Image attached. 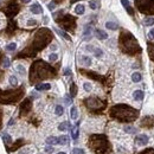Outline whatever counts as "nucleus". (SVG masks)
Segmentation results:
<instances>
[{
	"label": "nucleus",
	"mask_w": 154,
	"mask_h": 154,
	"mask_svg": "<svg viewBox=\"0 0 154 154\" xmlns=\"http://www.w3.org/2000/svg\"><path fill=\"white\" fill-rule=\"evenodd\" d=\"M31 12L33 14H40V13H43V8L38 2H34V4L31 5Z\"/></svg>",
	"instance_id": "nucleus-13"
},
{
	"label": "nucleus",
	"mask_w": 154,
	"mask_h": 154,
	"mask_svg": "<svg viewBox=\"0 0 154 154\" xmlns=\"http://www.w3.org/2000/svg\"><path fill=\"white\" fill-rule=\"evenodd\" d=\"M37 25V21L34 20V19H30V20L27 21V26H34Z\"/></svg>",
	"instance_id": "nucleus-45"
},
{
	"label": "nucleus",
	"mask_w": 154,
	"mask_h": 154,
	"mask_svg": "<svg viewBox=\"0 0 154 154\" xmlns=\"http://www.w3.org/2000/svg\"><path fill=\"white\" fill-rule=\"evenodd\" d=\"M2 64H4V68H8L9 64H11V63H9V59L7 58V57H5V58H4V62H2Z\"/></svg>",
	"instance_id": "nucleus-44"
},
{
	"label": "nucleus",
	"mask_w": 154,
	"mask_h": 154,
	"mask_svg": "<svg viewBox=\"0 0 154 154\" xmlns=\"http://www.w3.org/2000/svg\"><path fill=\"white\" fill-rule=\"evenodd\" d=\"M57 59H58V54L57 53H51L49 56V61L50 62H56Z\"/></svg>",
	"instance_id": "nucleus-39"
},
{
	"label": "nucleus",
	"mask_w": 154,
	"mask_h": 154,
	"mask_svg": "<svg viewBox=\"0 0 154 154\" xmlns=\"http://www.w3.org/2000/svg\"><path fill=\"white\" fill-rule=\"evenodd\" d=\"M89 7L91 9H97L98 8V4H97L96 0H90L89 1Z\"/></svg>",
	"instance_id": "nucleus-31"
},
{
	"label": "nucleus",
	"mask_w": 154,
	"mask_h": 154,
	"mask_svg": "<svg viewBox=\"0 0 154 154\" xmlns=\"http://www.w3.org/2000/svg\"><path fill=\"white\" fill-rule=\"evenodd\" d=\"M70 73H71V70H70L69 68H66L65 70H64V75H65V76H69Z\"/></svg>",
	"instance_id": "nucleus-47"
},
{
	"label": "nucleus",
	"mask_w": 154,
	"mask_h": 154,
	"mask_svg": "<svg viewBox=\"0 0 154 154\" xmlns=\"http://www.w3.org/2000/svg\"><path fill=\"white\" fill-rule=\"evenodd\" d=\"M120 45L121 49H122L123 52L126 53H136V52H140V46L137 44V40L135 39V37L128 31H123L120 36Z\"/></svg>",
	"instance_id": "nucleus-3"
},
{
	"label": "nucleus",
	"mask_w": 154,
	"mask_h": 154,
	"mask_svg": "<svg viewBox=\"0 0 154 154\" xmlns=\"http://www.w3.org/2000/svg\"><path fill=\"white\" fill-rule=\"evenodd\" d=\"M90 147L94 149L96 153L106 154L107 151L109 149L108 140L104 135H92L90 137Z\"/></svg>",
	"instance_id": "nucleus-5"
},
{
	"label": "nucleus",
	"mask_w": 154,
	"mask_h": 154,
	"mask_svg": "<svg viewBox=\"0 0 154 154\" xmlns=\"http://www.w3.org/2000/svg\"><path fill=\"white\" fill-rule=\"evenodd\" d=\"M84 11H85V7H84V5H82V4H78L77 6L75 7V13L76 14H83L84 13Z\"/></svg>",
	"instance_id": "nucleus-19"
},
{
	"label": "nucleus",
	"mask_w": 154,
	"mask_h": 154,
	"mask_svg": "<svg viewBox=\"0 0 154 154\" xmlns=\"http://www.w3.org/2000/svg\"><path fill=\"white\" fill-rule=\"evenodd\" d=\"M76 94H77V87H76L75 83H71V85H70V96L73 97V96H76Z\"/></svg>",
	"instance_id": "nucleus-28"
},
{
	"label": "nucleus",
	"mask_w": 154,
	"mask_h": 154,
	"mask_svg": "<svg viewBox=\"0 0 154 154\" xmlns=\"http://www.w3.org/2000/svg\"><path fill=\"white\" fill-rule=\"evenodd\" d=\"M135 5L142 13L154 14V0H135Z\"/></svg>",
	"instance_id": "nucleus-6"
},
{
	"label": "nucleus",
	"mask_w": 154,
	"mask_h": 154,
	"mask_svg": "<svg viewBox=\"0 0 154 154\" xmlns=\"http://www.w3.org/2000/svg\"><path fill=\"white\" fill-rule=\"evenodd\" d=\"M148 53L151 56V58L154 61V44H151L148 46Z\"/></svg>",
	"instance_id": "nucleus-33"
},
{
	"label": "nucleus",
	"mask_w": 154,
	"mask_h": 154,
	"mask_svg": "<svg viewBox=\"0 0 154 154\" xmlns=\"http://www.w3.org/2000/svg\"><path fill=\"white\" fill-rule=\"evenodd\" d=\"M31 0H21V2H24V4H28Z\"/></svg>",
	"instance_id": "nucleus-52"
},
{
	"label": "nucleus",
	"mask_w": 154,
	"mask_h": 154,
	"mask_svg": "<svg viewBox=\"0 0 154 154\" xmlns=\"http://www.w3.org/2000/svg\"><path fill=\"white\" fill-rule=\"evenodd\" d=\"M94 54L97 57V58H98V57H102V56H103V51H102L101 49H97V47H95V50H94Z\"/></svg>",
	"instance_id": "nucleus-36"
},
{
	"label": "nucleus",
	"mask_w": 154,
	"mask_h": 154,
	"mask_svg": "<svg viewBox=\"0 0 154 154\" xmlns=\"http://www.w3.org/2000/svg\"><path fill=\"white\" fill-rule=\"evenodd\" d=\"M125 132L130 133V134H134V133L136 132V128L132 127V126H126V127H125Z\"/></svg>",
	"instance_id": "nucleus-32"
},
{
	"label": "nucleus",
	"mask_w": 154,
	"mask_h": 154,
	"mask_svg": "<svg viewBox=\"0 0 154 154\" xmlns=\"http://www.w3.org/2000/svg\"><path fill=\"white\" fill-rule=\"evenodd\" d=\"M80 61H81V63H82V65H84V66H90L91 65V58L88 57V56H82L80 58Z\"/></svg>",
	"instance_id": "nucleus-17"
},
{
	"label": "nucleus",
	"mask_w": 154,
	"mask_h": 154,
	"mask_svg": "<svg viewBox=\"0 0 154 154\" xmlns=\"http://www.w3.org/2000/svg\"><path fill=\"white\" fill-rule=\"evenodd\" d=\"M141 78H142V76H141V73L140 72H134L132 75V81L134 83H139L140 81H141Z\"/></svg>",
	"instance_id": "nucleus-22"
},
{
	"label": "nucleus",
	"mask_w": 154,
	"mask_h": 154,
	"mask_svg": "<svg viewBox=\"0 0 154 154\" xmlns=\"http://www.w3.org/2000/svg\"><path fill=\"white\" fill-rule=\"evenodd\" d=\"M52 39V33L47 28H40L34 36V39L32 42V52L36 53V51L42 50L43 47H45L50 43V40Z\"/></svg>",
	"instance_id": "nucleus-4"
},
{
	"label": "nucleus",
	"mask_w": 154,
	"mask_h": 154,
	"mask_svg": "<svg viewBox=\"0 0 154 154\" xmlns=\"http://www.w3.org/2000/svg\"><path fill=\"white\" fill-rule=\"evenodd\" d=\"M46 143L47 145H58V137H56V136H49L46 139Z\"/></svg>",
	"instance_id": "nucleus-21"
},
{
	"label": "nucleus",
	"mask_w": 154,
	"mask_h": 154,
	"mask_svg": "<svg viewBox=\"0 0 154 154\" xmlns=\"http://www.w3.org/2000/svg\"><path fill=\"white\" fill-rule=\"evenodd\" d=\"M91 26H89V25H87L84 27V32H83V34L84 36H90V33H91Z\"/></svg>",
	"instance_id": "nucleus-37"
},
{
	"label": "nucleus",
	"mask_w": 154,
	"mask_h": 154,
	"mask_svg": "<svg viewBox=\"0 0 154 154\" xmlns=\"http://www.w3.org/2000/svg\"><path fill=\"white\" fill-rule=\"evenodd\" d=\"M9 84L13 85V87H16V85L18 84V80H17L16 76H11V77H9Z\"/></svg>",
	"instance_id": "nucleus-35"
},
{
	"label": "nucleus",
	"mask_w": 154,
	"mask_h": 154,
	"mask_svg": "<svg viewBox=\"0 0 154 154\" xmlns=\"http://www.w3.org/2000/svg\"><path fill=\"white\" fill-rule=\"evenodd\" d=\"M57 154H66V153H63V152H59V153H57Z\"/></svg>",
	"instance_id": "nucleus-54"
},
{
	"label": "nucleus",
	"mask_w": 154,
	"mask_h": 154,
	"mask_svg": "<svg viewBox=\"0 0 154 154\" xmlns=\"http://www.w3.org/2000/svg\"><path fill=\"white\" fill-rule=\"evenodd\" d=\"M50 89H51V84H49V83H42V84H37V85H36V90H38V91L50 90Z\"/></svg>",
	"instance_id": "nucleus-15"
},
{
	"label": "nucleus",
	"mask_w": 154,
	"mask_h": 154,
	"mask_svg": "<svg viewBox=\"0 0 154 154\" xmlns=\"http://www.w3.org/2000/svg\"><path fill=\"white\" fill-rule=\"evenodd\" d=\"M149 37H151L152 39H154V28H152V30L149 31Z\"/></svg>",
	"instance_id": "nucleus-49"
},
{
	"label": "nucleus",
	"mask_w": 154,
	"mask_h": 154,
	"mask_svg": "<svg viewBox=\"0 0 154 154\" xmlns=\"http://www.w3.org/2000/svg\"><path fill=\"white\" fill-rule=\"evenodd\" d=\"M78 116V113H77V108L76 107H72V108L70 109V117L72 118V120H76Z\"/></svg>",
	"instance_id": "nucleus-26"
},
{
	"label": "nucleus",
	"mask_w": 154,
	"mask_h": 154,
	"mask_svg": "<svg viewBox=\"0 0 154 154\" xmlns=\"http://www.w3.org/2000/svg\"><path fill=\"white\" fill-rule=\"evenodd\" d=\"M121 2H122L123 7L126 8V11H127L130 16H134V11H133V8H132V6H130L129 1H128V0H121Z\"/></svg>",
	"instance_id": "nucleus-14"
},
{
	"label": "nucleus",
	"mask_w": 154,
	"mask_h": 154,
	"mask_svg": "<svg viewBox=\"0 0 154 154\" xmlns=\"http://www.w3.org/2000/svg\"><path fill=\"white\" fill-rule=\"evenodd\" d=\"M133 97H134L135 101H141V100H143L145 94L142 90H135L134 94H133Z\"/></svg>",
	"instance_id": "nucleus-16"
},
{
	"label": "nucleus",
	"mask_w": 154,
	"mask_h": 154,
	"mask_svg": "<svg viewBox=\"0 0 154 154\" xmlns=\"http://www.w3.org/2000/svg\"><path fill=\"white\" fill-rule=\"evenodd\" d=\"M13 123H14V120H13V118H11V120H9V122H8V126H12Z\"/></svg>",
	"instance_id": "nucleus-51"
},
{
	"label": "nucleus",
	"mask_w": 154,
	"mask_h": 154,
	"mask_svg": "<svg viewBox=\"0 0 154 154\" xmlns=\"http://www.w3.org/2000/svg\"><path fill=\"white\" fill-rule=\"evenodd\" d=\"M95 36H96V38L100 40H104L108 38V33L103 30H100V28H97V30L95 31Z\"/></svg>",
	"instance_id": "nucleus-12"
},
{
	"label": "nucleus",
	"mask_w": 154,
	"mask_h": 154,
	"mask_svg": "<svg viewBox=\"0 0 154 154\" xmlns=\"http://www.w3.org/2000/svg\"><path fill=\"white\" fill-rule=\"evenodd\" d=\"M54 7H56V5H54V2L52 1V2H50L49 5H47V8L50 9V11H52V9H54Z\"/></svg>",
	"instance_id": "nucleus-46"
},
{
	"label": "nucleus",
	"mask_w": 154,
	"mask_h": 154,
	"mask_svg": "<svg viewBox=\"0 0 154 154\" xmlns=\"http://www.w3.org/2000/svg\"><path fill=\"white\" fill-rule=\"evenodd\" d=\"M53 30L56 31V32L58 33L59 36H62V37H63V38H65L66 40H71V37H70V36H69V34H66V33L64 32V31H62V30H58V28H53Z\"/></svg>",
	"instance_id": "nucleus-24"
},
{
	"label": "nucleus",
	"mask_w": 154,
	"mask_h": 154,
	"mask_svg": "<svg viewBox=\"0 0 154 154\" xmlns=\"http://www.w3.org/2000/svg\"><path fill=\"white\" fill-rule=\"evenodd\" d=\"M19 11V6L16 4V2H11V4L7 5V7L5 8V13L8 17H12Z\"/></svg>",
	"instance_id": "nucleus-9"
},
{
	"label": "nucleus",
	"mask_w": 154,
	"mask_h": 154,
	"mask_svg": "<svg viewBox=\"0 0 154 154\" xmlns=\"http://www.w3.org/2000/svg\"><path fill=\"white\" fill-rule=\"evenodd\" d=\"M139 154H154V149L149 148V149H143L142 152H140Z\"/></svg>",
	"instance_id": "nucleus-40"
},
{
	"label": "nucleus",
	"mask_w": 154,
	"mask_h": 154,
	"mask_svg": "<svg viewBox=\"0 0 154 154\" xmlns=\"http://www.w3.org/2000/svg\"><path fill=\"white\" fill-rule=\"evenodd\" d=\"M72 153L73 154H84V151L82 148H73Z\"/></svg>",
	"instance_id": "nucleus-43"
},
{
	"label": "nucleus",
	"mask_w": 154,
	"mask_h": 154,
	"mask_svg": "<svg viewBox=\"0 0 154 154\" xmlns=\"http://www.w3.org/2000/svg\"><path fill=\"white\" fill-rule=\"evenodd\" d=\"M64 102H65V104H68V106H70V104L72 103V100H71V97L69 96V95H66V96L64 97Z\"/></svg>",
	"instance_id": "nucleus-41"
},
{
	"label": "nucleus",
	"mask_w": 154,
	"mask_h": 154,
	"mask_svg": "<svg viewBox=\"0 0 154 154\" xmlns=\"http://www.w3.org/2000/svg\"><path fill=\"white\" fill-rule=\"evenodd\" d=\"M83 88H84V90L85 91H90V90H91V84H90V83H88V82H85L84 84H83Z\"/></svg>",
	"instance_id": "nucleus-42"
},
{
	"label": "nucleus",
	"mask_w": 154,
	"mask_h": 154,
	"mask_svg": "<svg viewBox=\"0 0 154 154\" xmlns=\"http://www.w3.org/2000/svg\"><path fill=\"white\" fill-rule=\"evenodd\" d=\"M57 23L62 26L65 30H73L75 28V18L70 16V14H64V16H61V18H56Z\"/></svg>",
	"instance_id": "nucleus-7"
},
{
	"label": "nucleus",
	"mask_w": 154,
	"mask_h": 154,
	"mask_svg": "<svg viewBox=\"0 0 154 154\" xmlns=\"http://www.w3.org/2000/svg\"><path fill=\"white\" fill-rule=\"evenodd\" d=\"M85 106H87L90 110H100V109H103L106 104H104L100 98L90 97V98L85 100Z\"/></svg>",
	"instance_id": "nucleus-8"
},
{
	"label": "nucleus",
	"mask_w": 154,
	"mask_h": 154,
	"mask_svg": "<svg viewBox=\"0 0 154 154\" xmlns=\"http://www.w3.org/2000/svg\"><path fill=\"white\" fill-rule=\"evenodd\" d=\"M50 49H51L52 51H54V50H57V45L56 44H52L51 46H50Z\"/></svg>",
	"instance_id": "nucleus-50"
},
{
	"label": "nucleus",
	"mask_w": 154,
	"mask_h": 154,
	"mask_svg": "<svg viewBox=\"0 0 154 154\" xmlns=\"http://www.w3.org/2000/svg\"><path fill=\"white\" fill-rule=\"evenodd\" d=\"M1 137H2V140L5 141V143H6V145H9V143L12 142L11 136H9L7 133H2V134H1Z\"/></svg>",
	"instance_id": "nucleus-25"
},
{
	"label": "nucleus",
	"mask_w": 154,
	"mask_h": 154,
	"mask_svg": "<svg viewBox=\"0 0 154 154\" xmlns=\"http://www.w3.org/2000/svg\"><path fill=\"white\" fill-rule=\"evenodd\" d=\"M54 70L53 68L46 64L43 61H37L32 64L31 66V73H30V80L31 82H37L40 80H45L54 76Z\"/></svg>",
	"instance_id": "nucleus-1"
},
{
	"label": "nucleus",
	"mask_w": 154,
	"mask_h": 154,
	"mask_svg": "<svg viewBox=\"0 0 154 154\" xmlns=\"http://www.w3.org/2000/svg\"><path fill=\"white\" fill-rule=\"evenodd\" d=\"M31 107H32V103H31V100L30 98H25L23 101V103H21L20 106V113L21 114H26L30 111Z\"/></svg>",
	"instance_id": "nucleus-10"
},
{
	"label": "nucleus",
	"mask_w": 154,
	"mask_h": 154,
	"mask_svg": "<svg viewBox=\"0 0 154 154\" xmlns=\"http://www.w3.org/2000/svg\"><path fill=\"white\" fill-rule=\"evenodd\" d=\"M45 151H46L47 153H52V152H53V148H52V147H50V146H47L46 148H45Z\"/></svg>",
	"instance_id": "nucleus-48"
},
{
	"label": "nucleus",
	"mask_w": 154,
	"mask_h": 154,
	"mask_svg": "<svg viewBox=\"0 0 154 154\" xmlns=\"http://www.w3.org/2000/svg\"><path fill=\"white\" fill-rule=\"evenodd\" d=\"M68 128H70V125H69V122H66V121H64V122H62L61 125L58 126V129L61 130V132H64V130H66Z\"/></svg>",
	"instance_id": "nucleus-27"
},
{
	"label": "nucleus",
	"mask_w": 154,
	"mask_h": 154,
	"mask_svg": "<svg viewBox=\"0 0 154 154\" xmlns=\"http://www.w3.org/2000/svg\"><path fill=\"white\" fill-rule=\"evenodd\" d=\"M110 115L115 117L116 120L122 121V122H130V121H134L137 117L139 113H137L136 109L132 108L129 106L117 104V106H114L111 108Z\"/></svg>",
	"instance_id": "nucleus-2"
},
{
	"label": "nucleus",
	"mask_w": 154,
	"mask_h": 154,
	"mask_svg": "<svg viewBox=\"0 0 154 154\" xmlns=\"http://www.w3.org/2000/svg\"><path fill=\"white\" fill-rule=\"evenodd\" d=\"M145 25L146 26H152V25H154V18L153 17H146L145 18Z\"/></svg>",
	"instance_id": "nucleus-29"
},
{
	"label": "nucleus",
	"mask_w": 154,
	"mask_h": 154,
	"mask_svg": "<svg viewBox=\"0 0 154 154\" xmlns=\"http://www.w3.org/2000/svg\"><path fill=\"white\" fill-rule=\"evenodd\" d=\"M17 70L19 71V73L20 75H26V70H25V68H24L23 65H17Z\"/></svg>",
	"instance_id": "nucleus-38"
},
{
	"label": "nucleus",
	"mask_w": 154,
	"mask_h": 154,
	"mask_svg": "<svg viewBox=\"0 0 154 154\" xmlns=\"http://www.w3.org/2000/svg\"><path fill=\"white\" fill-rule=\"evenodd\" d=\"M106 27L108 28V30H111V31H115L118 28V25L116 23H114V21H107L106 23Z\"/></svg>",
	"instance_id": "nucleus-18"
},
{
	"label": "nucleus",
	"mask_w": 154,
	"mask_h": 154,
	"mask_svg": "<svg viewBox=\"0 0 154 154\" xmlns=\"http://www.w3.org/2000/svg\"><path fill=\"white\" fill-rule=\"evenodd\" d=\"M148 136L145 134H140L136 136V139H135V141H136V143L139 145V146H146L147 143H148Z\"/></svg>",
	"instance_id": "nucleus-11"
},
{
	"label": "nucleus",
	"mask_w": 154,
	"mask_h": 154,
	"mask_svg": "<svg viewBox=\"0 0 154 154\" xmlns=\"http://www.w3.org/2000/svg\"><path fill=\"white\" fill-rule=\"evenodd\" d=\"M0 127H1V114H0Z\"/></svg>",
	"instance_id": "nucleus-53"
},
{
	"label": "nucleus",
	"mask_w": 154,
	"mask_h": 154,
	"mask_svg": "<svg viewBox=\"0 0 154 154\" xmlns=\"http://www.w3.org/2000/svg\"><path fill=\"white\" fill-rule=\"evenodd\" d=\"M16 49H17V44H16V43H9V44L6 46L7 51H14Z\"/></svg>",
	"instance_id": "nucleus-34"
},
{
	"label": "nucleus",
	"mask_w": 154,
	"mask_h": 154,
	"mask_svg": "<svg viewBox=\"0 0 154 154\" xmlns=\"http://www.w3.org/2000/svg\"><path fill=\"white\" fill-rule=\"evenodd\" d=\"M69 142V136L66 135H62L58 137V145H66Z\"/></svg>",
	"instance_id": "nucleus-23"
},
{
	"label": "nucleus",
	"mask_w": 154,
	"mask_h": 154,
	"mask_svg": "<svg viewBox=\"0 0 154 154\" xmlns=\"http://www.w3.org/2000/svg\"><path fill=\"white\" fill-rule=\"evenodd\" d=\"M54 113H56L57 116H61L64 114V108L62 106H56V109H54Z\"/></svg>",
	"instance_id": "nucleus-30"
},
{
	"label": "nucleus",
	"mask_w": 154,
	"mask_h": 154,
	"mask_svg": "<svg viewBox=\"0 0 154 154\" xmlns=\"http://www.w3.org/2000/svg\"><path fill=\"white\" fill-rule=\"evenodd\" d=\"M78 134H80V130H78V123H77V125L71 129V136H72V139L76 140L78 137Z\"/></svg>",
	"instance_id": "nucleus-20"
},
{
	"label": "nucleus",
	"mask_w": 154,
	"mask_h": 154,
	"mask_svg": "<svg viewBox=\"0 0 154 154\" xmlns=\"http://www.w3.org/2000/svg\"><path fill=\"white\" fill-rule=\"evenodd\" d=\"M76 1H78V0H71V2H76Z\"/></svg>",
	"instance_id": "nucleus-55"
}]
</instances>
